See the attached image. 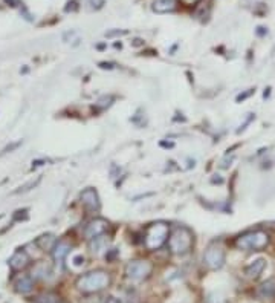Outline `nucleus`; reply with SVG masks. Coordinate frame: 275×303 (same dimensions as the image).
<instances>
[{"label": "nucleus", "instance_id": "f257e3e1", "mask_svg": "<svg viewBox=\"0 0 275 303\" xmlns=\"http://www.w3.org/2000/svg\"><path fill=\"white\" fill-rule=\"evenodd\" d=\"M112 284V277L107 271L96 270L83 274L77 279V288L84 294H95L105 288H109Z\"/></svg>", "mask_w": 275, "mask_h": 303}, {"label": "nucleus", "instance_id": "f03ea898", "mask_svg": "<svg viewBox=\"0 0 275 303\" xmlns=\"http://www.w3.org/2000/svg\"><path fill=\"white\" fill-rule=\"evenodd\" d=\"M194 244V236L186 227H176L168 237V248L173 254L183 256L191 251Z\"/></svg>", "mask_w": 275, "mask_h": 303}, {"label": "nucleus", "instance_id": "7ed1b4c3", "mask_svg": "<svg viewBox=\"0 0 275 303\" xmlns=\"http://www.w3.org/2000/svg\"><path fill=\"white\" fill-rule=\"evenodd\" d=\"M236 244L240 250H245V251H259L269 245V234L262 230L249 231L240 236Z\"/></svg>", "mask_w": 275, "mask_h": 303}, {"label": "nucleus", "instance_id": "20e7f679", "mask_svg": "<svg viewBox=\"0 0 275 303\" xmlns=\"http://www.w3.org/2000/svg\"><path fill=\"white\" fill-rule=\"evenodd\" d=\"M168 239V225L164 222H155L145 231L144 244L150 251L159 250Z\"/></svg>", "mask_w": 275, "mask_h": 303}, {"label": "nucleus", "instance_id": "39448f33", "mask_svg": "<svg viewBox=\"0 0 275 303\" xmlns=\"http://www.w3.org/2000/svg\"><path fill=\"white\" fill-rule=\"evenodd\" d=\"M153 271V265L149 260H132L125 265V276L133 282H142L149 279Z\"/></svg>", "mask_w": 275, "mask_h": 303}, {"label": "nucleus", "instance_id": "423d86ee", "mask_svg": "<svg viewBox=\"0 0 275 303\" xmlns=\"http://www.w3.org/2000/svg\"><path fill=\"white\" fill-rule=\"evenodd\" d=\"M225 259H226V254L223 247L219 244H211L203 253V265H206V268L209 270L216 271L225 265Z\"/></svg>", "mask_w": 275, "mask_h": 303}, {"label": "nucleus", "instance_id": "0eeeda50", "mask_svg": "<svg viewBox=\"0 0 275 303\" xmlns=\"http://www.w3.org/2000/svg\"><path fill=\"white\" fill-rule=\"evenodd\" d=\"M107 230H109V222L102 217H96V219H92L86 225V228H84V236L89 240H92L95 237L102 236Z\"/></svg>", "mask_w": 275, "mask_h": 303}, {"label": "nucleus", "instance_id": "6e6552de", "mask_svg": "<svg viewBox=\"0 0 275 303\" xmlns=\"http://www.w3.org/2000/svg\"><path fill=\"white\" fill-rule=\"evenodd\" d=\"M81 204L89 211H98L101 207V202H99V196H98L96 190H93V189L84 190L81 193Z\"/></svg>", "mask_w": 275, "mask_h": 303}, {"label": "nucleus", "instance_id": "1a4fd4ad", "mask_svg": "<svg viewBox=\"0 0 275 303\" xmlns=\"http://www.w3.org/2000/svg\"><path fill=\"white\" fill-rule=\"evenodd\" d=\"M8 264H9L11 270H14V271H23L29 265V256L25 251H15L9 257Z\"/></svg>", "mask_w": 275, "mask_h": 303}, {"label": "nucleus", "instance_id": "9d476101", "mask_svg": "<svg viewBox=\"0 0 275 303\" xmlns=\"http://www.w3.org/2000/svg\"><path fill=\"white\" fill-rule=\"evenodd\" d=\"M14 288L20 294H29L34 290V277L32 276H20L14 282Z\"/></svg>", "mask_w": 275, "mask_h": 303}, {"label": "nucleus", "instance_id": "9b49d317", "mask_svg": "<svg viewBox=\"0 0 275 303\" xmlns=\"http://www.w3.org/2000/svg\"><path fill=\"white\" fill-rule=\"evenodd\" d=\"M71 244L68 240H58L57 242V245H55V248L52 250V257H54V260L57 262V264H61L63 260H65V257L69 254V251H71Z\"/></svg>", "mask_w": 275, "mask_h": 303}, {"label": "nucleus", "instance_id": "f8f14e48", "mask_svg": "<svg viewBox=\"0 0 275 303\" xmlns=\"http://www.w3.org/2000/svg\"><path fill=\"white\" fill-rule=\"evenodd\" d=\"M265 268H266V260L260 257V259H256L254 262H251V264L245 268V274L251 279H256L265 271Z\"/></svg>", "mask_w": 275, "mask_h": 303}, {"label": "nucleus", "instance_id": "ddd939ff", "mask_svg": "<svg viewBox=\"0 0 275 303\" xmlns=\"http://www.w3.org/2000/svg\"><path fill=\"white\" fill-rule=\"evenodd\" d=\"M57 237L51 233L48 234H41L38 239H37V245L40 250H43V251H52L57 245Z\"/></svg>", "mask_w": 275, "mask_h": 303}, {"label": "nucleus", "instance_id": "4468645a", "mask_svg": "<svg viewBox=\"0 0 275 303\" xmlns=\"http://www.w3.org/2000/svg\"><path fill=\"white\" fill-rule=\"evenodd\" d=\"M257 294L262 299H272L275 296V277L268 279L266 282H263V284L259 287Z\"/></svg>", "mask_w": 275, "mask_h": 303}, {"label": "nucleus", "instance_id": "2eb2a0df", "mask_svg": "<svg viewBox=\"0 0 275 303\" xmlns=\"http://www.w3.org/2000/svg\"><path fill=\"white\" fill-rule=\"evenodd\" d=\"M152 8L158 14H167V12L175 11L176 3H175V0H156Z\"/></svg>", "mask_w": 275, "mask_h": 303}, {"label": "nucleus", "instance_id": "dca6fc26", "mask_svg": "<svg viewBox=\"0 0 275 303\" xmlns=\"http://www.w3.org/2000/svg\"><path fill=\"white\" fill-rule=\"evenodd\" d=\"M49 274H51V267L46 262H38L35 268L32 270V277H35V279H46Z\"/></svg>", "mask_w": 275, "mask_h": 303}, {"label": "nucleus", "instance_id": "f3484780", "mask_svg": "<svg viewBox=\"0 0 275 303\" xmlns=\"http://www.w3.org/2000/svg\"><path fill=\"white\" fill-rule=\"evenodd\" d=\"M89 247H91V250H92L93 253L98 254L101 250L105 248V239H104V236H99V237L92 239V240H91V244H89Z\"/></svg>", "mask_w": 275, "mask_h": 303}, {"label": "nucleus", "instance_id": "a211bd4d", "mask_svg": "<svg viewBox=\"0 0 275 303\" xmlns=\"http://www.w3.org/2000/svg\"><path fill=\"white\" fill-rule=\"evenodd\" d=\"M35 303H60L55 294H41L35 299Z\"/></svg>", "mask_w": 275, "mask_h": 303}, {"label": "nucleus", "instance_id": "6ab92c4d", "mask_svg": "<svg viewBox=\"0 0 275 303\" xmlns=\"http://www.w3.org/2000/svg\"><path fill=\"white\" fill-rule=\"evenodd\" d=\"M205 303H228V300L222 296V294H217V293H211L206 296L205 299Z\"/></svg>", "mask_w": 275, "mask_h": 303}, {"label": "nucleus", "instance_id": "aec40b11", "mask_svg": "<svg viewBox=\"0 0 275 303\" xmlns=\"http://www.w3.org/2000/svg\"><path fill=\"white\" fill-rule=\"evenodd\" d=\"M112 101H113V97H110V95H109V97H101V98L96 101L95 106H96L98 109H105V107H109V106L112 104Z\"/></svg>", "mask_w": 275, "mask_h": 303}, {"label": "nucleus", "instance_id": "412c9836", "mask_svg": "<svg viewBox=\"0 0 275 303\" xmlns=\"http://www.w3.org/2000/svg\"><path fill=\"white\" fill-rule=\"evenodd\" d=\"M125 34H129V31H125V29H113V31H107L104 35L107 37V38H112V37H118V35H125Z\"/></svg>", "mask_w": 275, "mask_h": 303}, {"label": "nucleus", "instance_id": "4be33fe9", "mask_svg": "<svg viewBox=\"0 0 275 303\" xmlns=\"http://www.w3.org/2000/svg\"><path fill=\"white\" fill-rule=\"evenodd\" d=\"M20 14H22V15H23V18H25V20H28V22H34V17H32V15H31V12L26 9V6H23V5H22V9H20Z\"/></svg>", "mask_w": 275, "mask_h": 303}, {"label": "nucleus", "instance_id": "5701e85b", "mask_svg": "<svg viewBox=\"0 0 275 303\" xmlns=\"http://www.w3.org/2000/svg\"><path fill=\"white\" fill-rule=\"evenodd\" d=\"M119 254V251L116 248H112V250H107V253H105V259H107L109 262H112L116 256Z\"/></svg>", "mask_w": 275, "mask_h": 303}, {"label": "nucleus", "instance_id": "b1692460", "mask_svg": "<svg viewBox=\"0 0 275 303\" xmlns=\"http://www.w3.org/2000/svg\"><path fill=\"white\" fill-rule=\"evenodd\" d=\"M40 183V178L35 181V183H34V181H32V183H29V184H26V186H23V187H20V190H17L15 193H20V192H28V190H31V187H35L37 184Z\"/></svg>", "mask_w": 275, "mask_h": 303}, {"label": "nucleus", "instance_id": "393cba45", "mask_svg": "<svg viewBox=\"0 0 275 303\" xmlns=\"http://www.w3.org/2000/svg\"><path fill=\"white\" fill-rule=\"evenodd\" d=\"M72 262H74L75 267H81V265L84 264V256H83V254H77V256H74Z\"/></svg>", "mask_w": 275, "mask_h": 303}, {"label": "nucleus", "instance_id": "a878e982", "mask_svg": "<svg viewBox=\"0 0 275 303\" xmlns=\"http://www.w3.org/2000/svg\"><path fill=\"white\" fill-rule=\"evenodd\" d=\"M75 9H78V5H77L75 0H71V2H68V5L65 6L66 12H71V11H75Z\"/></svg>", "mask_w": 275, "mask_h": 303}, {"label": "nucleus", "instance_id": "bb28decb", "mask_svg": "<svg viewBox=\"0 0 275 303\" xmlns=\"http://www.w3.org/2000/svg\"><path fill=\"white\" fill-rule=\"evenodd\" d=\"M20 146H22V139H20V141H17V143H12V144H9L8 147H5L3 153H8V152H11V150L17 149V147H20Z\"/></svg>", "mask_w": 275, "mask_h": 303}, {"label": "nucleus", "instance_id": "cd10ccee", "mask_svg": "<svg viewBox=\"0 0 275 303\" xmlns=\"http://www.w3.org/2000/svg\"><path fill=\"white\" fill-rule=\"evenodd\" d=\"M99 68H101V69H109V71H110V69L115 68V63H110V62H101V63H99Z\"/></svg>", "mask_w": 275, "mask_h": 303}, {"label": "nucleus", "instance_id": "c85d7f7f", "mask_svg": "<svg viewBox=\"0 0 275 303\" xmlns=\"http://www.w3.org/2000/svg\"><path fill=\"white\" fill-rule=\"evenodd\" d=\"M17 214H14V220H18L20 217H26V213H28V210L25 208V210H18V211H15Z\"/></svg>", "mask_w": 275, "mask_h": 303}, {"label": "nucleus", "instance_id": "c756f323", "mask_svg": "<svg viewBox=\"0 0 275 303\" xmlns=\"http://www.w3.org/2000/svg\"><path fill=\"white\" fill-rule=\"evenodd\" d=\"M252 92H256V91H254V89H251V91H249V92H245V94H240V95H239V97H237V101H239V103H240V101H243V100H245V98H248V97H249V95H251V94H252Z\"/></svg>", "mask_w": 275, "mask_h": 303}, {"label": "nucleus", "instance_id": "7c9ffc66", "mask_svg": "<svg viewBox=\"0 0 275 303\" xmlns=\"http://www.w3.org/2000/svg\"><path fill=\"white\" fill-rule=\"evenodd\" d=\"M256 34H257L259 37H263V35H266V34H268V29H266V28H263V26H259V28L256 29Z\"/></svg>", "mask_w": 275, "mask_h": 303}, {"label": "nucleus", "instance_id": "2f4dec72", "mask_svg": "<svg viewBox=\"0 0 275 303\" xmlns=\"http://www.w3.org/2000/svg\"><path fill=\"white\" fill-rule=\"evenodd\" d=\"M142 45H144V40L142 38H135L133 42H132V46H135V48H139Z\"/></svg>", "mask_w": 275, "mask_h": 303}, {"label": "nucleus", "instance_id": "473e14b6", "mask_svg": "<svg viewBox=\"0 0 275 303\" xmlns=\"http://www.w3.org/2000/svg\"><path fill=\"white\" fill-rule=\"evenodd\" d=\"M211 183H213V184H223V178H220L219 175H214V178L213 179H211Z\"/></svg>", "mask_w": 275, "mask_h": 303}, {"label": "nucleus", "instance_id": "72a5a7b5", "mask_svg": "<svg viewBox=\"0 0 275 303\" xmlns=\"http://www.w3.org/2000/svg\"><path fill=\"white\" fill-rule=\"evenodd\" d=\"M181 2H182L183 5H186V6H191V5H196L199 0H181Z\"/></svg>", "mask_w": 275, "mask_h": 303}, {"label": "nucleus", "instance_id": "f704fd0d", "mask_svg": "<svg viewBox=\"0 0 275 303\" xmlns=\"http://www.w3.org/2000/svg\"><path fill=\"white\" fill-rule=\"evenodd\" d=\"M5 3L9 5V6H12V8L18 5V3H17V0H5Z\"/></svg>", "mask_w": 275, "mask_h": 303}, {"label": "nucleus", "instance_id": "c9c22d12", "mask_svg": "<svg viewBox=\"0 0 275 303\" xmlns=\"http://www.w3.org/2000/svg\"><path fill=\"white\" fill-rule=\"evenodd\" d=\"M105 303H121L118 299H115V297H107V300H105Z\"/></svg>", "mask_w": 275, "mask_h": 303}, {"label": "nucleus", "instance_id": "e433bc0d", "mask_svg": "<svg viewBox=\"0 0 275 303\" xmlns=\"http://www.w3.org/2000/svg\"><path fill=\"white\" fill-rule=\"evenodd\" d=\"M161 146H162V147H173L175 144H173V143H165V141H162Z\"/></svg>", "mask_w": 275, "mask_h": 303}]
</instances>
